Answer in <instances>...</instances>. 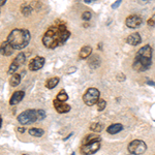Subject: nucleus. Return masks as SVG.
<instances>
[{
	"mask_svg": "<svg viewBox=\"0 0 155 155\" xmlns=\"http://www.w3.org/2000/svg\"><path fill=\"white\" fill-rule=\"evenodd\" d=\"M99 98H101V92H99L98 89L93 88V87L87 89L83 95L84 104L88 107H92L96 104Z\"/></svg>",
	"mask_w": 155,
	"mask_h": 155,
	"instance_id": "39448f33",
	"label": "nucleus"
},
{
	"mask_svg": "<svg viewBox=\"0 0 155 155\" xmlns=\"http://www.w3.org/2000/svg\"><path fill=\"white\" fill-rule=\"evenodd\" d=\"M101 137L96 134H90L87 137H85V139L83 140L82 144L83 145H87V144H91L94 143V142H101Z\"/></svg>",
	"mask_w": 155,
	"mask_h": 155,
	"instance_id": "2eb2a0df",
	"label": "nucleus"
},
{
	"mask_svg": "<svg viewBox=\"0 0 155 155\" xmlns=\"http://www.w3.org/2000/svg\"><path fill=\"white\" fill-rule=\"evenodd\" d=\"M147 24H148L149 26H151V27L154 26V25H155V14L148 20V21H147Z\"/></svg>",
	"mask_w": 155,
	"mask_h": 155,
	"instance_id": "bb28decb",
	"label": "nucleus"
},
{
	"mask_svg": "<svg viewBox=\"0 0 155 155\" xmlns=\"http://www.w3.org/2000/svg\"><path fill=\"white\" fill-rule=\"evenodd\" d=\"M24 130H25L24 127H19V128H18V131L19 132H24Z\"/></svg>",
	"mask_w": 155,
	"mask_h": 155,
	"instance_id": "7c9ffc66",
	"label": "nucleus"
},
{
	"mask_svg": "<svg viewBox=\"0 0 155 155\" xmlns=\"http://www.w3.org/2000/svg\"><path fill=\"white\" fill-rule=\"evenodd\" d=\"M96 106H97V110H98L99 112H101V111H104V110L106 109L107 101H104V98H99L98 101H97V104H96Z\"/></svg>",
	"mask_w": 155,
	"mask_h": 155,
	"instance_id": "5701e85b",
	"label": "nucleus"
},
{
	"mask_svg": "<svg viewBox=\"0 0 155 155\" xmlns=\"http://www.w3.org/2000/svg\"><path fill=\"white\" fill-rule=\"evenodd\" d=\"M25 96V92L24 91H16L12 93V95L9 99V104L11 106H17L18 104H20L23 101Z\"/></svg>",
	"mask_w": 155,
	"mask_h": 155,
	"instance_id": "f8f14e48",
	"label": "nucleus"
},
{
	"mask_svg": "<svg viewBox=\"0 0 155 155\" xmlns=\"http://www.w3.org/2000/svg\"><path fill=\"white\" fill-rule=\"evenodd\" d=\"M56 99L61 102H66V101H68V94L65 92V90H60L56 96Z\"/></svg>",
	"mask_w": 155,
	"mask_h": 155,
	"instance_id": "4be33fe9",
	"label": "nucleus"
},
{
	"mask_svg": "<svg viewBox=\"0 0 155 155\" xmlns=\"http://www.w3.org/2000/svg\"><path fill=\"white\" fill-rule=\"evenodd\" d=\"M29 134L30 136H32V137H41L44 136V134H45V130L44 129H41V128H30L29 130Z\"/></svg>",
	"mask_w": 155,
	"mask_h": 155,
	"instance_id": "412c9836",
	"label": "nucleus"
},
{
	"mask_svg": "<svg viewBox=\"0 0 155 155\" xmlns=\"http://www.w3.org/2000/svg\"><path fill=\"white\" fill-rule=\"evenodd\" d=\"M21 12L24 16H28V15L31 14L32 11H31V7H30L29 5H23L21 7Z\"/></svg>",
	"mask_w": 155,
	"mask_h": 155,
	"instance_id": "393cba45",
	"label": "nucleus"
},
{
	"mask_svg": "<svg viewBox=\"0 0 155 155\" xmlns=\"http://www.w3.org/2000/svg\"><path fill=\"white\" fill-rule=\"evenodd\" d=\"M53 106L55 107V110H56L59 114L68 113V112L71 111V106H69V104H67L66 102H61V101H57L56 98L53 101Z\"/></svg>",
	"mask_w": 155,
	"mask_h": 155,
	"instance_id": "9b49d317",
	"label": "nucleus"
},
{
	"mask_svg": "<svg viewBox=\"0 0 155 155\" xmlns=\"http://www.w3.org/2000/svg\"><path fill=\"white\" fill-rule=\"evenodd\" d=\"M142 23H143V20H142V18L139 16V15H130V16L127 17L125 20L126 26L131 29L140 27L142 25Z\"/></svg>",
	"mask_w": 155,
	"mask_h": 155,
	"instance_id": "9d476101",
	"label": "nucleus"
},
{
	"mask_svg": "<svg viewBox=\"0 0 155 155\" xmlns=\"http://www.w3.org/2000/svg\"><path fill=\"white\" fill-rule=\"evenodd\" d=\"M101 148V142H94L91 144L82 145L81 146V153L84 155H92L96 153Z\"/></svg>",
	"mask_w": 155,
	"mask_h": 155,
	"instance_id": "6e6552de",
	"label": "nucleus"
},
{
	"mask_svg": "<svg viewBox=\"0 0 155 155\" xmlns=\"http://www.w3.org/2000/svg\"><path fill=\"white\" fill-rule=\"evenodd\" d=\"M90 129L94 132H101L102 130V125L101 123H97V122L96 123H92L90 125Z\"/></svg>",
	"mask_w": 155,
	"mask_h": 155,
	"instance_id": "b1692460",
	"label": "nucleus"
},
{
	"mask_svg": "<svg viewBox=\"0 0 155 155\" xmlns=\"http://www.w3.org/2000/svg\"><path fill=\"white\" fill-rule=\"evenodd\" d=\"M81 18L83 19L84 21H90V19L92 18V14H91V12H89V11L84 12L83 14H82Z\"/></svg>",
	"mask_w": 155,
	"mask_h": 155,
	"instance_id": "a878e982",
	"label": "nucleus"
},
{
	"mask_svg": "<svg viewBox=\"0 0 155 155\" xmlns=\"http://www.w3.org/2000/svg\"><path fill=\"white\" fill-rule=\"evenodd\" d=\"M152 52L153 50L149 45L142 47L137 51L136 57H134V61L132 63V67L134 71L140 72L148 71L152 65Z\"/></svg>",
	"mask_w": 155,
	"mask_h": 155,
	"instance_id": "f03ea898",
	"label": "nucleus"
},
{
	"mask_svg": "<svg viewBox=\"0 0 155 155\" xmlns=\"http://www.w3.org/2000/svg\"><path fill=\"white\" fill-rule=\"evenodd\" d=\"M127 150L132 155H141L146 152L147 145L142 140H134L128 144Z\"/></svg>",
	"mask_w": 155,
	"mask_h": 155,
	"instance_id": "423d86ee",
	"label": "nucleus"
},
{
	"mask_svg": "<svg viewBox=\"0 0 155 155\" xmlns=\"http://www.w3.org/2000/svg\"><path fill=\"white\" fill-rule=\"evenodd\" d=\"M23 155H26V154H23Z\"/></svg>",
	"mask_w": 155,
	"mask_h": 155,
	"instance_id": "f704fd0d",
	"label": "nucleus"
},
{
	"mask_svg": "<svg viewBox=\"0 0 155 155\" xmlns=\"http://www.w3.org/2000/svg\"><path fill=\"white\" fill-rule=\"evenodd\" d=\"M88 64L91 68H97L101 64V59L97 55H92L88 58Z\"/></svg>",
	"mask_w": 155,
	"mask_h": 155,
	"instance_id": "f3484780",
	"label": "nucleus"
},
{
	"mask_svg": "<svg viewBox=\"0 0 155 155\" xmlns=\"http://www.w3.org/2000/svg\"><path fill=\"white\" fill-rule=\"evenodd\" d=\"M120 4H121V1H120V0H117L116 2H114V3L112 4V8H113V9L117 8L118 6H120Z\"/></svg>",
	"mask_w": 155,
	"mask_h": 155,
	"instance_id": "c85d7f7f",
	"label": "nucleus"
},
{
	"mask_svg": "<svg viewBox=\"0 0 155 155\" xmlns=\"http://www.w3.org/2000/svg\"><path fill=\"white\" fill-rule=\"evenodd\" d=\"M71 31L66 28L65 23L57 21L45 32L42 36V45L48 49H56L63 46L71 37Z\"/></svg>",
	"mask_w": 155,
	"mask_h": 155,
	"instance_id": "f257e3e1",
	"label": "nucleus"
},
{
	"mask_svg": "<svg viewBox=\"0 0 155 155\" xmlns=\"http://www.w3.org/2000/svg\"><path fill=\"white\" fill-rule=\"evenodd\" d=\"M92 53V48L90 46H84L82 47V49L80 50V54L79 57L80 59H88L91 56Z\"/></svg>",
	"mask_w": 155,
	"mask_h": 155,
	"instance_id": "dca6fc26",
	"label": "nucleus"
},
{
	"mask_svg": "<svg viewBox=\"0 0 155 155\" xmlns=\"http://www.w3.org/2000/svg\"><path fill=\"white\" fill-rule=\"evenodd\" d=\"M59 81H60L59 78L53 77V78H50L49 80H47V82H46V84H45V85H46V87L48 89H53L59 84Z\"/></svg>",
	"mask_w": 155,
	"mask_h": 155,
	"instance_id": "6ab92c4d",
	"label": "nucleus"
},
{
	"mask_svg": "<svg viewBox=\"0 0 155 155\" xmlns=\"http://www.w3.org/2000/svg\"><path fill=\"white\" fill-rule=\"evenodd\" d=\"M31 39V34L27 29H14L9 32L6 41L14 50H23L28 46Z\"/></svg>",
	"mask_w": 155,
	"mask_h": 155,
	"instance_id": "7ed1b4c3",
	"label": "nucleus"
},
{
	"mask_svg": "<svg viewBox=\"0 0 155 155\" xmlns=\"http://www.w3.org/2000/svg\"><path fill=\"white\" fill-rule=\"evenodd\" d=\"M18 121L22 125H27L38 121V110H26L18 116Z\"/></svg>",
	"mask_w": 155,
	"mask_h": 155,
	"instance_id": "20e7f679",
	"label": "nucleus"
},
{
	"mask_svg": "<svg viewBox=\"0 0 155 155\" xmlns=\"http://www.w3.org/2000/svg\"><path fill=\"white\" fill-rule=\"evenodd\" d=\"M71 155H76V153H74V152H72V153H71Z\"/></svg>",
	"mask_w": 155,
	"mask_h": 155,
	"instance_id": "72a5a7b5",
	"label": "nucleus"
},
{
	"mask_svg": "<svg viewBox=\"0 0 155 155\" xmlns=\"http://www.w3.org/2000/svg\"><path fill=\"white\" fill-rule=\"evenodd\" d=\"M91 1H92V0H85V3H90Z\"/></svg>",
	"mask_w": 155,
	"mask_h": 155,
	"instance_id": "473e14b6",
	"label": "nucleus"
},
{
	"mask_svg": "<svg viewBox=\"0 0 155 155\" xmlns=\"http://www.w3.org/2000/svg\"><path fill=\"white\" fill-rule=\"evenodd\" d=\"M122 129H123V125H122L121 123H114L107 127V131L111 134H118L119 131H121Z\"/></svg>",
	"mask_w": 155,
	"mask_h": 155,
	"instance_id": "a211bd4d",
	"label": "nucleus"
},
{
	"mask_svg": "<svg viewBox=\"0 0 155 155\" xmlns=\"http://www.w3.org/2000/svg\"><path fill=\"white\" fill-rule=\"evenodd\" d=\"M126 42L128 45H130V46H137V45H140L142 42V37L140 35V33H131L130 35L127 36L126 38Z\"/></svg>",
	"mask_w": 155,
	"mask_h": 155,
	"instance_id": "ddd939ff",
	"label": "nucleus"
},
{
	"mask_svg": "<svg viewBox=\"0 0 155 155\" xmlns=\"http://www.w3.org/2000/svg\"><path fill=\"white\" fill-rule=\"evenodd\" d=\"M45 62H46V59H45L44 57H41V56L34 57V58H32L31 61L29 62V65H28L29 71H39V69L44 67Z\"/></svg>",
	"mask_w": 155,
	"mask_h": 155,
	"instance_id": "1a4fd4ad",
	"label": "nucleus"
},
{
	"mask_svg": "<svg viewBox=\"0 0 155 155\" xmlns=\"http://www.w3.org/2000/svg\"><path fill=\"white\" fill-rule=\"evenodd\" d=\"M125 79H126V77L124 76V74H117V81L123 82V81H125Z\"/></svg>",
	"mask_w": 155,
	"mask_h": 155,
	"instance_id": "cd10ccee",
	"label": "nucleus"
},
{
	"mask_svg": "<svg viewBox=\"0 0 155 155\" xmlns=\"http://www.w3.org/2000/svg\"><path fill=\"white\" fill-rule=\"evenodd\" d=\"M0 50H1V55H3V56H11V55L14 53V49H12V47L7 42V41L1 42V49Z\"/></svg>",
	"mask_w": 155,
	"mask_h": 155,
	"instance_id": "4468645a",
	"label": "nucleus"
},
{
	"mask_svg": "<svg viewBox=\"0 0 155 155\" xmlns=\"http://www.w3.org/2000/svg\"><path fill=\"white\" fill-rule=\"evenodd\" d=\"M3 4H5V0H1V4H0V5L3 6Z\"/></svg>",
	"mask_w": 155,
	"mask_h": 155,
	"instance_id": "2f4dec72",
	"label": "nucleus"
},
{
	"mask_svg": "<svg viewBox=\"0 0 155 155\" xmlns=\"http://www.w3.org/2000/svg\"><path fill=\"white\" fill-rule=\"evenodd\" d=\"M25 60H26V57H25V54L23 53V52L19 53L16 57H15V59L12 60V62L11 65H9V67H8V71H7V74H11V76H12V74H15V72L18 71L19 67L24 64Z\"/></svg>",
	"mask_w": 155,
	"mask_h": 155,
	"instance_id": "0eeeda50",
	"label": "nucleus"
},
{
	"mask_svg": "<svg viewBox=\"0 0 155 155\" xmlns=\"http://www.w3.org/2000/svg\"><path fill=\"white\" fill-rule=\"evenodd\" d=\"M147 84L150 85V86H155V82H151V81H148L147 82Z\"/></svg>",
	"mask_w": 155,
	"mask_h": 155,
	"instance_id": "c756f323",
	"label": "nucleus"
},
{
	"mask_svg": "<svg viewBox=\"0 0 155 155\" xmlns=\"http://www.w3.org/2000/svg\"><path fill=\"white\" fill-rule=\"evenodd\" d=\"M20 83H21V74H12L11 77V79H9V84H11V86L17 87Z\"/></svg>",
	"mask_w": 155,
	"mask_h": 155,
	"instance_id": "aec40b11",
	"label": "nucleus"
}]
</instances>
